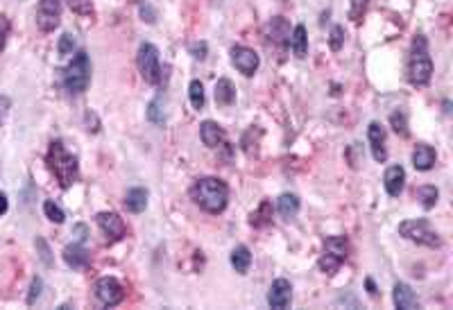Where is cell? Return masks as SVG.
<instances>
[{"label": "cell", "mask_w": 453, "mask_h": 310, "mask_svg": "<svg viewBox=\"0 0 453 310\" xmlns=\"http://www.w3.org/2000/svg\"><path fill=\"white\" fill-rule=\"evenodd\" d=\"M190 200H193L202 211L218 216L227 209L229 202V186L218 177H202L190 186Z\"/></svg>", "instance_id": "obj_1"}, {"label": "cell", "mask_w": 453, "mask_h": 310, "mask_svg": "<svg viewBox=\"0 0 453 310\" xmlns=\"http://www.w3.org/2000/svg\"><path fill=\"white\" fill-rule=\"evenodd\" d=\"M48 170L54 174L61 188H70L79 179V163L77 156L70 154L61 141H52L46 154Z\"/></svg>", "instance_id": "obj_2"}, {"label": "cell", "mask_w": 453, "mask_h": 310, "mask_svg": "<svg viewBox=\"0 0 453 310\" xmlns=\"http://www.w3.org/2000/svg\"><path fill=\"white\" fill-rule=\"evenodd\" d=\"M408 82L412 86H426L433 77V59L428 54V41L424 34H417L412 39L408 66H406Z\"/></svg>", "instance_id": "obj_3"}, {"label": "cell", "mask_w": 453, "mask_h": 310, "mask_svg": "<svg viewBox=\"0 0 453 310\" xmlns=\"http://www.w3.org/2000/svg\"><path fill=\"white\" fill-rule=\"evenodd\" d=\"M59 82L70 95H79L89 89L91 84V61L89 54L84 50H79L73 59H70L68 66H63L59 70Z\"/></svg>", "instance_id": "obj_4"}, {"label": "cell", "mask_w": 453, "mask_h": 310, "mask_svg": "<svg viewBox=\"0 0 453 310\" xmlns=\"http://www.w3.org/2000/svg\"><path fill=\"white\" fill-rule=\"evenodd\" d=\"M349 256V240L345 236H331L324 240V249L322 256L317 260V267L322 269L324 274L333 276L340 269V265L345 263Z\"/></svg>", "instance_id": "obj_5"}, {"label": "cell", "mask_w": 453, "mask_h": 310, "mask_svg": "<svg viewBox=\"0 0 453 310\" xmlns=\"http://www.w3.org/2000/svg\"><path fill=\"white\" fill-rule=\"evenodd\" d=\"M399 234L403 238H408V240L417 242V245H424V247H431V249H438L442 240H440V234L435 231L431 227V222L428 220H406L399 225Z\"/></svg>", "instance_id": "obj_6"}, {"label": "cell", "mask_w": 453, "mask_h": 310, "mask_svg": "<svg viewBox=\"0 0 453 310\" xmlns=\"http://www.w3.org/2000/svg\"><path fill=\"white\" fill-rule=\"evenodd\" d=\"M137 66L141 77L148 84H159L161 82V63H159V50L152 43H141L139 54H137Z\"/></svg>", "instance_id": "obj_7"}, {"label": "cell", "mask_w": 453, "mask_h": 310, "mask_svg": "<svg viewBox=\"0 0 453 310\" xmlns=\"http://www.w3.org/2000/svg\"><path fill=\"white\" fill-rule=\"evenodd\" d=\"M93 292H95V299L107 308L118 306L125 299V288L121 285V281L114 279V276H102V279L95 281Z\"/></svg>", "instance_id": "obj_8"}, {"label": "cell", "mask_w": 453, "mask_h": 310, "mask_svg": "<svg viewBox=\"0 0 453 310\" xmlns=\"http://www.w3.org/2000/svg\"><path fill=\"white\" fill-rule=\"evenodd\" d=\"M61 19V0H39L37 10V25L43 32H52L59 28Z\"/></svg>", "instance_id": "obj_9"}, {"label": "cell", "mask_w": 453, "mask_h": 310, "mask_svg": "<svg viewBox=\"0 0 453 310\" xmlns=\"http://www.w3.org/2000/svg\"><path fill=\"white\" fill-rule=\"evenodd\" d=\"M232 63L236 66L238 73H243L245 77H252L261 66V57L248 45H234L232 48Z\"/></svg>", "instance_id": "obj_10"}, {"label": "cell", "mask_w": 453, "mask_h": 310, "mask_svg": "<svg viewBox=\"0 0 453 310\" xmlns=\"http://www.w3.org/2000/svg\"><path fill=\"white\" fill-rule=\"evenodd\" d=\"M95 222H98V227L102 229V234L107 236L109 242H118L127 236V227L118 213H109V211L98 213V216H95Z\"/></svg>", "instance_id": "obj_11"}, {"label": "cell", "mask_w": 453, "mask_h": 310, "mask_svg": "<svg viewBox=\"0 0 453 310\" xmlns=\"http://www.w3.org/2000/svg\"><path fill=\"white\" fill-rule=\"evenodd\" d=\"M290 301H292V285L288 279H276L272 285H270V292H268L270 308L285 310L290 306Z\"/></svg>", "instance_id": "obj_12"}, {"label": "cell", "mask_w": 453, "mask_h": 310, "mask_svg": "<svg viewBox=\"0 0 453 310\" xmlns=\"http://www.w3.org/2000/svg\"><path fill=\"white\" fill-rule=\"evenodd\" d=\"M200 136L204 141V145L211 147V149H218V147L227 145V132L213 121H204L200 125Z\"/></svg>", "instance_id": "obj_13"}, {"label": "cell", "mask_w": 453, "mask_h": 310, "mask_svg": "<svg viewBox=\"0 0 453 310\" xmlns=\"http://www.w3.org/2000/svg\"><path fill=\"white\" fill-rule=\"evenodd\" d=\"M368 138H370V147H372V156L379 163H385L387 158V149H385V130L379 123H370L368 127Z\"/></svg>", "instance_id": "obj_14"}, {"label": "cell", "mask_w": 453, "mask_h": 310, "mask_svg": "<svg viewBox=\"0 0 453 310\" xmlns=\"http://www.w3.org/2000/svg\"><path fill=\"white\" fill-rule=\"evenodd\" d=\"M61 256H63V263H66L68 267H73V269H86V267H89V263H91L89 251L84 249L82 242L66 245Z\"/></svg>", "instance_id": "obj_15"}, {"label": "cell", "mask_w": 453, "mask_h": 310, "mask_svg": "<svg viewBox=\"0 0 453 310\" xmlns=\"http://www.w3.org/2000/svg\"><path fill=\"white\" fill-rule=\"evenodd\" d=\"M383 186L390 197H399L403 193V186H406V170L401 165H390L383 174Z\"/></svg>", "instance_id": "obj_16"}, {"label": "cell", "mask_w": 453, "mask_h": 310, "mask_svg": "<svg viewBox=\"0 0 453 310\" xmlns=\"http://www.w3.org/2000/svg\"><path fill=\"white\" fill-rule=\"evenodd\" d=\"M392 301H394V306H396V308H401V310H415V308H419L417 295L410 290V285H408V283H394Z\"/></svg>", "instance_id": "obj_17"}, {"label": "cell", "mask_w": 453, "mask_h": 310, "mask_svg": "<svg viewBox=\"0 0 453 310\" xmlns=\"http://www.w3.org/2000/svg\"><path fill=\"white\" fill-rule=\"evenodd\" d=\"M435 161H438V154H435V149L431 145H426V143H419V145L412 149V165H415L419 172L431 170Z\"/></svg>", "instance_id": "obj_18"}, {"label": "cell", "mask_w": 453, "mask_h": 310, "mask_svg": "<svg viewBox=\"0 0 453 310\" xmlns=\"http://www.w3.org/2000/svg\"><path fill=\"white\" fill-rule=\"evenodd\" d=\"M216 102L220 107H232L236 102V86L232 79L220 77L216 82Z\"/></svg>", "instance_id": "obj_19"}, {"label": "cell", "mask_w": 453, "mask_h": 310, "mask_svg": "<svg viewBox=\"0 0 453 310\" xmlns=\"http://www.w3.org/2000/svg\"><path fill=\"white\" fill-rule=\"evenodd\" d=\"M148 206V190L145 188H130L125 195V209L130 213H143Z\"/></svg>", "instance_id": "obj_20"}, {"label": "cell", "mask_w": 453, "mask_h": 310, "mask_svg": "<svg viewBox=\"0 0 453 310\" xmlns=\"http://www.w3.org/2000/svg\"><path fill=\"white\" fill-rule=\"evenodd\" d=\"M268 37L272 39L274 43L283 45L285 41L290 39V28L288 23H285V19H281V16H276V19H272L268 23Z\"/></svg>", "instance_id": "obj_21"}, {"label": "cell", "mask_w": 453, "mask_h": 310, "mask_svg": "<svg viewBox=\"0 0 453 310\" xmlns=\"http://www.w3.org/2000/svg\"><path fill=\"white\" fill-rule=\"evenodd\" d=\"M288 43L292 48V52L297 54L299 59L306 57L308 52V34H306V28L304 25H295V30H292V34L288 39Z\"/></svg>", "instance_id": "obj_22"}, {"label": "cell", "mask_w": 453, "mask_h": 310, "mask_svg": "<svg viewBox=\"0 0 453 310\" xmlns=\"http://www.w3.org/2000/svg\"><path fill=\"white\" fill-rule=\"evenodd\" d=\"M276 209H279V216L283 220H292L299 213V197L292 195V193H283L279 197V204H276Z\"/></svg>", "instance_id": "obj_23"}, {"label": "cell", "mask_w": 453, "mask_h": 310, "mask_svg": "<svg viewBox=\"0 0 453 310\" xmlns=\"http://www.w3.org/2000/svg\"><path fill=\"white\" fill-rule=\"evenodd\" d=\"M232 265L238 274H248L250 265H252V251L245 247V245H238V247L232 251Z\"/></svg>", "instance_id": "obj_24"}, {"label": "cell", "mask_w": 453, "mask_h": 310, "mask_svg": "<svg viewBox=\"0 0 453 310\" xmlns=\"http://www.w3.org/2000/svg\"><path fill=\"white\" fill-rule=\"evenodd\" d=\"M415 197L419 200V204L424 206V209H433L435 204H438V197H440V190L435 186H419L415 190Z\"/></svg>", "instance_id": "obj_25"}, {"label": "cell", "mask_w": 453, "mask_h": 310, "mask_svg": "<svg viewBox=\"0 0 453 310\" xmlns=\"http://www.w3.org/2000/svg\"><path fill=\"white\" fill-rule=\"evenodd\" d=\"M272 218V204L270 202H261V206L250 216V225L252 227H263Z\"/></svg>", "instance_id": "obj_26"}, {"label": "cell", "mask_w": 453, "mask_h": 310, "mask_svg": "<svg viewBox=\"0 0 453 310\" xmlns=\"http://www.w3.org/2000/svg\"><path fill=\"white\" fill-rule=\"evenodd\" d=\"M188 98H190L193 109H204V86L200 79H193V82L188 84Z\"/></svg>", "instance_id": "obj_27"}, {"label": "cell", "mask_w": 453, "mask_h": 310, "mask_svg": "<svg viewBox=\"0 0 453 310\" xmlns=\"http://www.w3.org/2000/svg\"><path fill=\"white\" fill-rule=\"evenodd\" d=\"M43 213H46V218H48V220L54 222V225H61V222L66 220V216H63V211H61L59 206L54 204L52 200H46V202H43Z\"/></svg>", "instance_id": "obj_28"}, {"label": "cell", "mask_w": 453, "mask_h": 310, "mask_svg": "<svg viewBox=\"0 0 453 310\" xmlns=\"http://www.w3.org/2000/svg\"><path fill=\"white\" fill-rule=\"evenodd\" d=\"M390 125L399 136H408V118L403 111H394V114L390 116Z\"/></svg>", "instance_id": "obj_29"}, {"label": "cell", "mask_w": 453, "mask_h": 310, "mask_svg": "<svg viewBox=\"0 0 453 310\" xmlns=\"http://www.w3.org/2000/svg\"><path fill=\"white\" fill-rule=\"evenodd\" d=\"M148 118H150V121H152L154 125H163L165 116L161 114V98H154L152 102H150V107H148Z\"/></svg>", "instance_id": "obj_30"}, {"label": "cell", "mask_w": 453, "mask_h": 310, "mask_svg": "<svg viewBox=\"0 0 453 310\" xmlns=\"http://www.w3.org/2000/svg\"><path fill=\"white\" fill-rule=\"evenodd\" d=\"M37 249H39V258H41V263L46 265V267H52V254H50V247H48V242L43 240V238H37Z\"/></svg>", "instance_id": "obj_31"}, {"label": "cell", "mask_w": 453, "mask_h": 310, "mask_svg": "<svg viewBox=\"0 0 453 310\" xmlns=\"http://www.w3.org/2000/svg\"><path fill=\"white\" fill-rule=\"evenodd\" d=\"M70 10H73L75 14L79 16H93V5L91 0H68Z\"/></svg>", "instance_id": "obj_32"}, {"label": "cell", "mask_w": 453, "mask_h": 310, "mask_svg": "<svg viewBox=\"0 0 453 310\" xmlns=\"http://www.w3.org/2000/svg\"><path fill=\"white\" fill-rule=\"evenodd\" d=\"M368 3L370 0H352V10H349V16L354 19V23H361L365 10H368Z\"/></svg>", "instance_id": "obj_33"}, {"label": "cell", "mask_w": 453, "mask_h": 310, "mask_svg": "<svg viewBox=\"0 0 453 310\" xmlns=\"http://www.w3.org/2000/svg\"><path fill=\"white\" fill-rule=\"evenodd\" d=\"M10 30H12L10 19H7L5 14H0V52H3L5 45H7V39H10Z\"/></svg>", "instance_id": "obj_34"}, {"label": "cell", "mask_w": 453, "mask_h": 310, "mask_svg": "<svg viewBox=\"0 0 453 310\" xmlns=\"http://www.w3.org/2000/svg\"><path fill=\"white\" fill-rule=\"evenodd\" d=\"M73 50H75V39H73V34H63V37L59 39V54H61V57H68V54H73Z\"/></svg>", "instance_id": "obj_35"}, {"label": "cell", "mask_w": 453, "mask_h": 310, "mask_svg": "<svg viewBox=\"0 0 453 310\" xmlns=\"http://www.w3.org/2000/svg\"><path fill=\"white\" fill-rule=\"evenodd\" d=\"M343 41H345V30L343 25H333L331 30V50H340L343 48Z\"/></svg>", "instance_id": "obj_36"}, {"label": "cell", "mask_w": 453, "mask_h": 310, "mask_svg": "<svg viewBox=\"0 0 453 310\" xmlns=\"http://www.w3.org/2000/svg\"><path fill=\"white\" fill-rule=\"evenodd\" d=\"M41 288H43V281L39 279V276H34V279H32V285H30L28 306H32V304H34V301L39 299V295H41Z\"/></svg>", "instance_id": "obj_37"}, {"label": "cell", "mask_w": 453, "mask_h": 310, "mask_svg": "<svg viewBox=\"0 0 453 310\" xmlns=\"http://www.w3.org/2000/svg\"><path fill=\"white\" fill-rule=\"evenodd\" d=\"M10 107H12V100L7 98V95H0V125L5 123V116H7V111H10Z\"/></svg>", "instance_id": "obj_38"}, {"label": "cell", "mask_w": 453, "mask_h": 310, "mask_svg": "<svg viewBox=\"0 0 453 310\" xmlns=\"http://www.w3.org/2000/svg\"><path fill=\"white\" fill-rule=\"evenodd\" d=\"M190 52H193L195 59H204L206 57V43L204 41L202 43H193V45H190Z\"/></svg>", "instance_id": "obj_39"}, {"label": "cell", "mask_w": 453, "mask_h": 310, "mask_svg": "<svg viewBox=\"0 0 453 310\" xmlns=\"http://www.w3.org/2000/svg\"><path fill=\"white\" fill-rule=\"evenodd\" d=\"M73 236H77V242H82V245H84V240H86V236H89V231H86V227H84V225H75V227H73Z\"/></svg>", "instance_id": "obj_40"}, {"label": "cell", "mask_w": 453, "mask_h": 310, "mask_svg": "<svg viewBox=\"0 0 453 310\" xmlns=\"http://www.w3.org/2000/svg\"><path fill=\"white\" fill-rule=\"evenodd\" d=\"M7 209H10V202H7V195L0 190V216H5Z\"/></svg>", "instance_id": "obj_41"}, {"label": "cell", "mask_w": 453, "mask_h": 310, "mask_svg": "<svg viewBox=\"0 0 453 310\" xmlns=\"http://www.w3.org/2000/svg\"><path fill=\"white\" fill-rule=\"evenodd\" d=\"M368 290H370V295H376V285L372 279H368Z\"/></svg>", "instance_id": "obj_42"}]
</instances>
